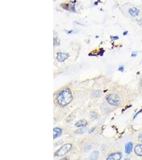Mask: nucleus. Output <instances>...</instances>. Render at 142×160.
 I'll use <instances>...</instances> for the list:
<instances>
[{"label":"nucleus","instance_id":"obj_1","mask_svg":"<svg viewBox=\"0 0 142 160\" xmlns=\"http://www.w3.org/2000/svg\"><path fill=\"white\" fill-rule=\"evenodd\" d=\"M72 99V94L71 91L68 89H64L61 91L57 97V102L61 106H67L71 103Z\"/></svg>","mask_w":142,"mask_h":160},{"label":"nucleus","instance_id":"obj_2","mask_svg":"<svg viewBox=\"0 0 142 160\" xmlns=\"http://www.w3.org/2000/svg\"><path fill=\"white\" fill-rule=\"evenodd\" d=\"M106 100L109 104L113 106H118L121 102L120 98L118 94L115 93L109 94L106 98Z\"/></svg>","mask_w":142,"mask_h":160},{"label":"nucleus","instance_id":"obj_3","mask_svg":"<svg viewBox=\"0 0 142 160\" xmlns=\"http://www.w3.org/2000/svg\"><path fill=\"white\" fill-rule=\"evenodd\" d=\"M72 148V145L70 144H65L62 146L60 149L56 152V156H62L68 153Z\"/></svg>","mask_w":142,"mask_h":160},{"label":"nucleus","instance_id":"obj_4","mask_svg":"<svg viewBox=\"0 0 142 160\" xmlns=\"http://www.w3.org/2000/svg\"><path fill=\"white\" fill-rule=\"evenodd\" d=\"M122 154L121 153H112L109 155L106 159L107 160H120L121 159Z\"/></svg>","mask_w":142,"mask_h":160},{"label":"nucleus","instance_id":"obj_5","mask_svg":"<svg viewBox=\"0 0 142 160\" xmlns=\"http://www.w3.org/2000/svg\"><path fill=\"white\" fill-rule=\"evenodd\" d=\"M69 57V55L68 53H62V52H58L57 55V59L60 61L63 62L65 60H66Z\"/></svg>","mask_w":142,"mask_h":160},{"label":"nucleus","instance_id":"obj_6","mask_svg":"<svg viewBox=\"0 0 142 160\" xmlns=\"http://www.w3.org/2000/svg\"><path fill=\"white\" fill-rule=\"evenodd\" d=\"M133 144L132 142H129L125 145V153L127 154H130L132 152Z\"/></svg>","mask_w":142,"mask_h":160},{"label":"nucleus","instance_id":"obj_7","mask_svg":"<svg viewBox=\"0 0 142 160\" xmlns=\"http://www.w3.org/2000/svg\"><path fill=\"white\" fill-rule=\"evenodd\" d=\"M134 152L136 155L142 156V144L136 145L134 149Z\"/></svg>","mask_w":142,"mask_h":160},{"label":"nucleus","instance_id":"obj_8","mask_svg":"<svg viewBox=\"0 0 142 160\" xmlns=\"http://www.w3.org/2000/svg\"><path fill=\"white\" fill-rule=\"evenodd\" d=\"M61 132H62L61 129H60V128H59V127L54 128V130H53V136H54V137H53V138L56 139V138H58V137H59L61 135Z\"/></svg>","mask_w":142,"mask_h":160},{"label":"nucleus","instance_id":"obj_9","mask_svg":"<svg viewBox=\"0 0 142 160\" xmlns=\"http://www.w3.org/2000/svg\"><path fill=\"white\" fill-rule=\"evenodd\" d=\"M139 11L138 9H137L136 8H131L130 10H129V14H130L131 16H132L133 17H135V16H137L139 14Z\"/></svg>","mask_w":142,"mask_h":160},{"label":"nucleus","instance_id":"obj_10","mask_svg":"<svg viewBox=\"0 0 142 160\" xmlns=\"http://www.w3.org/2000/svg\"><path fill=\"white\" fill-rule=\"evenodd\" d=\"M87 121L84 119H82L79 120L76 123V126L78 127H82L85 126L87 125Z\"/></svg>","mask_w":142,"mask_h":160},{"label":"nucleus","instance_id":"obj_11","mask_svg":"<svg viewBox=\"0 0 142 160\" xmlns=\"http://www.w3.org/2000/svg\"><path fill=\"white\" fill-rule=\"evenodd\" d=\"M99 156V152L97 151H94L91 155L90 157V159H96Z\"/></svg>","mask_w":142,"mask_h":160},{"label":"nucleus","instance_id":"obj_12","mask_svg":"<svg viewBox=\"0 0 142 160\" xmlns=\"http://www.w3.org/2000/svg\"><path fill=\"white\" fill-rule=\"evenodd\" d=\"M87 131V128L86 127H83V128H80L78 130V132L80 134H82L84 133V132H85Z\"/></svg>","mask_w":142,"mask_h":160},{"label":"nucleus","instance_id":"obj_13","mask_svg":"<svg viewBox=\"0 0 142 160\" xmlns=\"http://www.w3.org/2000/svg\"><path fill=\"white\" fill-rule=\"evenodd\" d=\"M97 114L95 113H94V112L91 113V119L92 120H95V119H96L97 118Z\"/></svg>","mask_w":142,"mask_h":160},{"label":"nucleus","instance_id":"obj_14","mask_svg":"<svg viewBox=\"0 0 142 160\" xmlns=\"http://www.w3.org/2000/svg\"><path fill=\"white\" fill-rule=\"evenodd\" d=\"M95 95H96V97H99L100 95V93L99 91H96V92H94V93H93V94H92V95L93 96V97H94Z\"/></svg>","mask_w":142,"mask_h":160},{"label":"nucleus","instance_id":"obj_15","mask_svg":"<svg viewBox=\"0 0 142 160\" xmlns=\"http://www.w3.org/2000/svg\"><path fill=\"white\" fill-rule=\"evenodd\" d=\"M91 146H89V145L86 146V147L84 148V151L87 152V151H90V149H91Z\"/></svg>","mask_w":142,"mask_h":160},{"label":"nucleus","instance_id":"obj_16","mask_svg":"<svg viewBox=\"0 0 142 160\" xmlns=\"http://www.w3.org/2000/svg\"><path fill=\"white\" fill-rule=\"evenodd\" d=\"M138 140L139 141L142 143V132L139 135V136H138Z\"/></svg>","mask_w":142,"mask_h":160},{"label":"nucleus","instance_id":"obj_17","mask_svg":"<svg viewBox=\"0 0 142 160\" xmlns=\"http://www.w3.org/2000/svg\"><path fill=\"white\" fill-rule=\"evenodd\" d=\"M124 70V67L123 66H120V67H119V71H120V72H123Z\"/></svg>","mask_w":142,"mask_h":160},{"label":"nucleus","instance_id":"obj_18","mask_svg":"<svg viewBox=\"0 0 142 160\" xmlns=\"http://www.w3.org/2000/svg\"><path fill=\"white\" fill-rule=\"evenodd\" d=\"M111 38H112L113 40H117L119 39L118 36H111Z\"/></svg>","mask_w":142,"mask_h":160},{"label":"nucleus","instance_id":"obj_19","mask_svg":"<svg viewBox=\"0 0 142 160\" xmlns=\"http://www.w3.org/2000/svg\"><path fill=\"white\" fill-rule=\"evenodd\" d=\"M137 55V53L136 52H134L132 54V56L133 57H135Z\"/></svg>","mask_w":142,"mask_h":160},{"label":"nucleus","instance_id":"obj_20","mask_svg":"<svg viewBox=\"0 0 142 160\" xmlns=\"http://www.w3.org/2000/svg\"><path fill=\"white\" fill-rule=\"evenodd\" d=\"M127 33H128V32H127V31H126L124 32V35H126V34H127Z\"/></svg>","mask_w":142,"mask_h":160}]
</instances>
